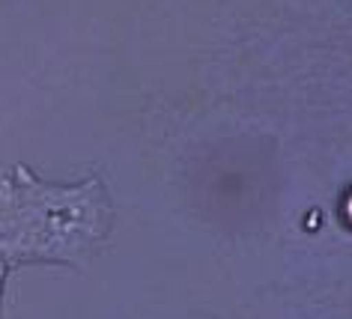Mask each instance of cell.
<instances>
[{
    "mask_svg": "<svg viewBox=\"0 0 352 319\" xmlns=\"http://www.w3.org/2000/svg\"><path fill=\"white\" fill-rule=\"evenodd\" d=\"M111 227L113 203L99 176L57 185L15 164L0 179V254L10 269L30 263L81 269Z\"/></svg>",
    "mask_w": 352,
    "mask_h": 319,
    "instance_id": "1",
    "label": "cell"
},
{
    "mask_svg": "<svg viewBox=\"0 0 352 319\" xmlns=\"http://www.w3.org/2000/svg\"><path fill=\"white\" fill-rule=\"evenodd\" d=\"M6 274H10V263H6V256L0 254V301H3V283H6Z\"/></svg>",
    "mask_w": 352,
    "mask_h": 319,
    "instance_id": "2",
    "label": "cell"
}]
</instances>
